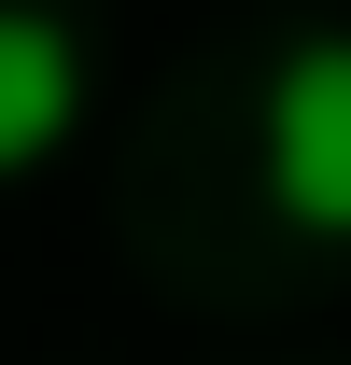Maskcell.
<instances>
[{"mask_svg": "<svg viewBox=\"0 0 351 365\" xmlns=\"http://www.w3.org/2000/svg\"><path fill=\"white\" fill-rule=\"evenodd\" d=\"M85 127V43L43 0H0V182L56 169V140Z\"/></svg>", "mask_w": 351, "mask_h": 365, "instance_id": "2", "label": "cell"}, {"mask_svg": "<svg viewBox=\"0 0 351 365\" xmlns=\"http://www.w3.org/2000/svg\"><path fill=\"white\" fill-rule=\"evenodd\" d=\"M253 169H267V211L295 239H337L351 253V29L281 43L267 113H253Z\"/></svg>", "mask_w": 351, "mask_h": 365, "instance_id": "1", "label": "cell"}]
</instances>
